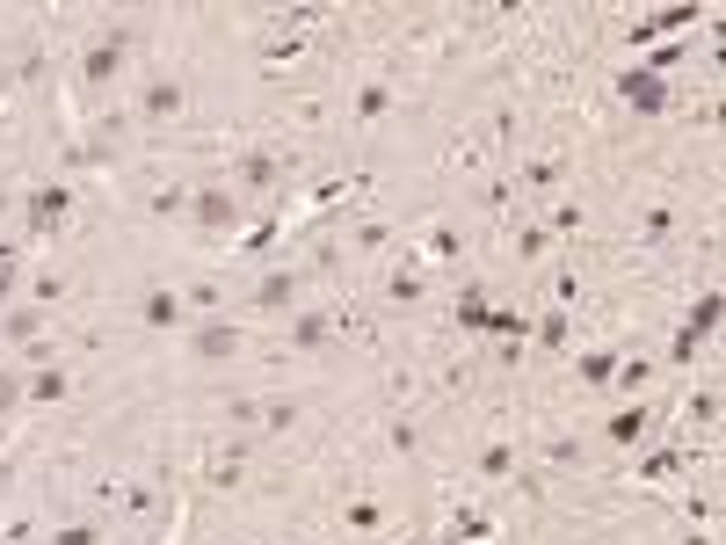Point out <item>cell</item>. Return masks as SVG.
Masks as SVG:
<instances>
[{
    "label": "cell",
    "mask_w": 726,
    "mask_h": 545,
    "mask_svg": "<svg viewBox=\"0 0 726 545\" xmlns=\"http://www.w3.org/2000/svg\"><path fill=\"white\" fill-rule=\"evenodd\" d=\"M124 52H131V30H117V22L95 30V36H87V52H81V88H109V81L124 73Z\"/></svg>",
    "instance_id": "6da1fadb"
},
{
    "label": "cell",
    "mask_w": 726,
    "mask_h": 545,
    "mask_svg": "<svg viewBox=\"0 0 726 545\" xmlns=\"http://www.w3.org/2000/svg\"><path fill=\"white\" fill-rule=\"evenodd\" d=\"M284 182H291V160H284V153H269V146H247V153H233V190L269 196V190H284Z\"/></svg>",
    "instance_id": "7a4b0ae2"
},
{
    "label": "cell",
    "mask_w": 726,
    "mask_h": 545,
    "mask_svg": "<svg viewBox=\"0 0 726 545\" xmlns=\"http://www.w3.org/2000/svg\"><path fill=\"white\" fill-rule=\"evenodd\" d=\"M66 212H73V190H58V182L22 190V226H30V241H52V233L66 226Z\"/></svg>",
    "instance_id": "3957f363"
},
{
    "label": "cell",
    "mask_w": 726,
    "mask_h": 545,
    "mask_svg": "<svg viewBox=\"0 0 726 545\" xmlns=\"http://www.w3.org/2000/svg\"><path fill=\"white\" fill-rule=\"evenodd\" d=\"M190 218L204 233H241L247 204H241V190H218V182H211V190H190Z\"/></svg>",
    "instance_id": "277c9868"
},
{
    "label": "cell",
    "mask_w": 726,
    "mask_h": 545,
    "mask_svg": "<svg viewBox=\"0 0 726 545\" xmlns=\"http://www.w3.org/2000/svg\"><path fill=\"white\" fill-rule=\"evenodd\" d=\"M618 103L632 109V117H661V109H669V81H661L654 66H624L618 73Z\"/></svg>",
    "instance_id": "5b68a950"
},
{
    "label": "cell",
    "mask_w": 726,
    "mask_h": 545,
    "mask_svg": "<svg viewBox=\"0 0 726 545\" xmlns=\"http://www.w3.org/2000/svg\"><path fill=\"white\" fill-rule=\"evenodd\" d=\"M241 350H247V334L233 328V320H196V334H190V356H196V364H233Z\"/></svg>",
    "instance_id": "8992f818"
},
{
    "label": "cell",
    "mask_w": 726,
    "mask_h": 545,
    "mask_svg": "<svg viewBox=\"0 0 726 545\" xmlns=\"http://www.w3.org/2000/svg\"><path fill=\"white\" fill-rule=\"evenodd\" d=\"M139 320H146L153 334H174L182 320H190V299H182V291H168V284H153V291L139 299Z\"/></svg>",
    "instance_id": "52a82bcc"
},
{
    "label": "cell",
    "mask_w": 726,
    "mask_h": 545,
    "mask_svg": "<svg viewBox=\"0 0 726 545\" xmlns=\"http://www.w3.org/2000/svg\"><path fill=\"white\" fill-rule=\"evenodd\" d=\"M683 22H697V8H691V0H683V8H647V15L632 22V30H624V44H632V52H640V44H654V36L683 30Z\"/></svg>",
    "instance_id": "ba28073f"
},
{
    "label": "cell",
    "mask_w": 726,
    "mask_h": 545,
    "mask_svg": "<svg viewBox=\"0 0 726 545\" xmlns=\"http://www.w3.org/2000/svg\"><path fill=\"white\" fill-rule=\"evenodd\" d=\"M247 306H255V313H298V269H269Z\"/></svg>",
    "instance_id": "9c48e42d"
},
{
    "label": "cell",
    "mask_w": 726,
    "mask_h": 545,
    "mask_svg": "<svg viewBox=\"0 0 726 545\" xmlns=\"http://www.w3.org/2000/svg\"><path fill=\"white\" fill-rule=\"evenodd\" d=\"M604 437L618 444V451H640V444L654 437V415H647V407H618V415L604 423Z\"/></svg>",
    "instance_id": "30bf717a"
},
{
    "label": "cell",
    "mask_w": 726,
    "mask_h": 545,
    "mask_svg": "<svg viewBox=\"0 0 726 545\" xmlns=\"http://www.w3.org/2000/svg\"><path fill=\"white\" fill-rule=\"evenodd\" d=\"M182 103H190V95H182V81H146L139 117H146V124H168V117H182Z\"/></svg>",
    "instance_id": "8fae6325"
},
{
    "label": "cell",
    "mask_w": 726,
    "mask_h": 545,
    "mask_svg": "<svg viewBox=\"0 0 726 545\" xmlns=\"http://www.w3.org/2000/svg\"><path fill=\"white\" fill-rule=\"evenodd\" d=\"M719 284H705V291H697V306L691 313H683V334H691V342H705V334H719Z\"/></svg>",
    "instance_id": "7c38bea8"
},
{
    "label": "cell",
    "mask_w": 726,
    "mask_h": 545,
    "mask_svg": "<svg viewBox=\"0 0 726 545\" xmlns=\"http://www.w3.org/2000/svg\"><path fill=\"white\" fill-rule=\"evenodd\" d=\"M44 334V306H8L0 313V342H36Z\"/></svg>",
    "instance_id": "4fadbf2b"
},
{
    "label": "cell",
    "mask_w": 726,
    "mask_h": 545,
    "mask_svg": "<svg viewBox=\"0 0 726 545\" xmlns=\"http://www.w3.org/2000/svg\"><path fill=\"white\" fill-rule=\"evenodd\" d=\"M66 393H73V371H66V364H44V371H30V400H36V407L66 400Z\"/></svg>",
    "instance_id": "5bb4252c"
},
{
    "label": "cell",
    "mask_w": 726,
    "mask_h": 545,
    "mask_svg": "<svg viewBox=\"0 0 726 545\" xmlns=\"http://www.w3.org/2000/svg\"><path fill=\"white\" fill-rule=\"evenodd\" d=\"M574 378H581V386H610V378H618V350H581L574 356Z\"/></svg>",
    "instance_id": "9a60e30c"
},
{
    "label": "cell",
    "mask_w": 726,
    "mask_h": 545,
    "mask_svg": "<svg viewBox=\"0 0 726 545\" xmlns=\"http://www.w3.org/2000/svg\"><path fill=\"white\" fill-rule=\"evenodd\" d=\"M334 320L328 313H291V350H328Z\"/></svg>",
    "instance_id": "2e32d148"
},
{
    "label": "cell",
    "mask_w": 726,
    "mask_h": 545,
    "mask_svg": "<svg viewBox=\"0 0 726 545\" xmlns=\"http://www.w3.org/2000/svg\"><path fill=\"white\" fill-rule=\"evenodd\" d=\"M241 473H247V444H233V451H218V458L204 466L211 488H241Z\"/></svg>",
    "instance_id": "e0dca14e"
},
{
    "label": "cell",
    "mask_w": 726,
    "mask_h": 545,
    "mask_svg": "<svg viewBox=\"0 0 726 545\" xmlns=\"http://www.w3.org/2000/svg\"><path fill=\"white\" fill-rule=\"evenodd\" d=\"M385 291H393V306H421V291H429V277H421L415 263H399L393 277H385Z\"/></svg>",
    "instance_id": "ac0fdd59"
},
{
    "label": "cell",
    "mask_w": 726,
    "mask_h": 545,
    "mask_svg": "<svg viewBox=\"0 0 726 545\" xmlns=\"http://www.w3.org/2000/svg\"><path fill=\"white\" fill-rule=\"evenodd\" d=\"M385 109H393V88H385V81H363L356 88V124H378Z\"/></svg>",
    "instance_id": "d6986e66"
},
{
    "label": "cell",
    "mask_w": 726,
    "mask_h": 545,
    "mask_svg": "<svg viewBox=\"0 0 726 545\" xmlns=\"http://www.w3.org/2000/svg\"><path fill=\"white\" fill-rule=\"evenodd\" d=\"M487 313H494V306H487V291H480V284H466V291H458V328L480 334V328H487Z\"/></svg>",
    "instance_id": "ffe728a7"
},
{
    "label": "cell",
    "mask_w": 726,
    "mask_h": 545,
    "mask_svg": "<svg viewBox=\"0 0 726 545\" xmlns=\"http://www.w3.org/2000/svg\"><path fill=\"white\" fill-rule=\"evenodd\" d=\"M22 400H30V371H8V364H0V423H8Z\"/></svg>",
    "instance_id": "44dd1931"
},
{
    "label": "cell",
    "mask_w": 726,
    "mask_h": 545,
    "mask_svg": "<svg viewBox=\"0 0 726 545\" xmlns=\"http://www.w3.org/2000/svg\"><path fill=\"white\" fill-rule=\"evenodd\" d=\"M480 473H487V480H509V473H516V444H509V437L487 444V451H480Z\"/></svg>",
    "instance_id": "7402d4cb"
},
{
    "label": "cell",
    "mask_w": 726,
    "mask_h": 545,
    "mask_svg": "<svg viewBox=\"0 0 726 545\" xmlns=\"http://www.w3.org/2000/svg\"><path fill=\"white\" fill-rule=\"evenodd\" d=\"M269 437H284V429H298V400H261V415H255Z\"/></svg>",
    "instance_id": "603a6c76"
},
{
    "label": "cell",
    "mask_w": 726,
    "mask_h": 545,
    "mask_svg": "<svg viewBox=\"0 0 726 545\" xmlns=\"http://www.w3.org/2000/svg\"><path fill=\"white\" fill-rule=\"evenodd\" d=\"M683 423L712 429V423H719V393H691V400H683Z\"/></svg>",
    "instance_id": "cb8c5ba5"
},
{
    "label": "cell",
    "mask_w": 726,
    "mask_h": 545,
    "mask_svg": "<svg viewBox=\"0 0 726 545\" xmlns=\"http://www.w3.org/2000/svg\"><path fill=\"white\" fill-rule=\"evenodd\" d=\"M567 334H574L567 313H545V320H537V342H545V350H567Z\"/></svg>",
    "instance_id": "d4e9b609"
},
{
    "label": "cell",
    "mask_w": 726,
    "mask_h": 545,
    "mask_svg": "<svg viewBox=\"0 0 726 545\" xmlns=\"http://www.w3.org/2000/svg\"><path fill=\"white\" fill-rule=\"evenodd\" d=\"M153 212L160 218H190V190H153Z\"/></svg>",
    "instance_id": "484cf974"
},
{
    "label": "cell",
    "mask_w": 726,
    "mask_h": 545,
    "mask_svg": "<svg viewBox=\"0 0 726 545\" xmlns=\"http://www.w3.org/2000/svg\"><path fill=\"white\" fill-rule=\"evenodd\" d=\"M545 247H553V241H545V226H516V255H523V263H537Z\"/></svg>",
    "instance_id": "4316f807"
},
{
    "label": "cell",
    "mask_w": 726,
    "mask_h": 545,
    "mask_svg": "<svg viewBox=\"0 0 726 545\" xmlns=\"http://www.w3.org/2000/svg\"><path fill=\"white\" fill-rule=\"evenodd\" d=\"M523 182H531V190H553V182H559V160H531V168H523Z\"/></svg>",
    "instance_id": "83f0119b"
},
{
    "label": "cell",
    "mask_w": 726,
    "mask_h": 545,
    "mask_svg": "<svg viewBox=\"0 0 726 545\" xmlns=\"http://www.w3.org/2000/svg\"><path fill=\"white\" fill-rule=\"evenodd\" d=\"M349 531H378V502H371V494L349 502Z\"/></svg>",
    "instance_id": "f1b7e54d"
},
{
    "label": "cell",
    "mask_w": 726,
    "mask_h": 545,
    "mask_svg": "<svg viewBox=\"0 0 726 545\" xmlns=\"http://www.w3.org/2000/svg\"><path fill=\"white\" fill-rule=\"evenodd\" d=\"M52 545H103V531H95V524H66Z\"/></svg>",
    "instance_id": "f546056e"
},
{
    "label": "cell",
    "mask_w": 726,
    "mask_h": 545,
    "mask_svg": "<svg viewBox=\"0 0 726 545\" xmlns=\"http://www.w3.org/2000/svg\"><path fill=\"white\" fill-rule=\"evenodd\" d=\"M429 255H436V263H450V255H458V233L436 226V233H429Z\"/></svg>",
    "instance_id": "4dcf8cb0"
},
{
    "label": "cell",
    "mask_w": 726,
    "mask_h": 545,
    "mask_svg": "<svg viewBox=\"0 0 726 545\" xmlns=\"http://www.w3.org/2000/svg\"><path fill=\"white\" fill-rule=\"evenodd\" d=\"M15 277H22V263H0V313L15 306Z\"/></svg>",
    "instance_id": "1f68e13d"
},
{
    "label": "cell",
    "mask_w": 726,
    "mask_h": 545,
    "mask_svg": "<svg viewBox=\"0 0 726 545\" xmlns=\"http://www.w3.org/2000/svg\"><path fill=\"white\" fill-rule=\"evenodd\" d=\"M15 204H22V196H15V190H0V218H8V212H15Z\"/></svg>",
    "instance_id": "d6a6232c"
},
{
    "label": "cell",
    "mask_w": 726,
    "mask_h": 545,
    "mask_svg": "<svg viewBox=\"0 0 726 545\" xmlns=\"http://www.w3.org/2000/svg\"><path fill=\"white\" fill-rule=\"evenodd\" d=\"M8 88H15V73H8V66H0V95H8Z\"/></svg>",
    "instance_id": "836d02e7"
}]
</instances>
